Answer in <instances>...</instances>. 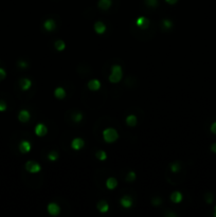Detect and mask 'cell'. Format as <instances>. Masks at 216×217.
<instances>
[{
  "instance_id": "cell-1",
  "label": "cell",
  "mask_w": 216,
  "mask_h": 217,
  "mask_svg": "<svg viewBox=\"0 0 216 217\" xmlns=\"http://www.w3.org/2000/svg\"><path fill=\"white\" fill-rule=\"evenodd\" d=\"M122 76H123V72H122V68L119 65H114L111 68V73L109 75V82L112 84H116V83H119L122 80Z\"/></svg>"
},
{
  "instance_id": "cell-2",
  "label": "cell",
  "mask_w": 216,
  "mask_h": 217,
  "mask_svg": "<svg viewBox=\"0 0 216 217\" xmlns=\"http://www.w3.org/2000/svg\"><path fill=\"white\" fill-rule=\"evenodd\" d=\"M103 138L107 143H113L118 140L119 138V133L114 128H106V129L103 131Z\"/></svg>"
},
{
  "instance_id": "cell-3",
  "label": "cell",
  "mask_w": 216,
  "mask_h": 217,
  "mask_svg": "<svg viewBox=\"0 0 216 217\" xmlns=\"http://www.w3.org/2000/svg\"><path fill=\"white\" fill-rule=\"evenodd\" d=\"M26 169L31 174H36V173H38V172H40L41 167L37 162L28 161L27 163H26Z\"/></svg>"
},
{
  "instance_id": "cell-4",
  "label": "cell",
  "mask_w": 216,
  "mask_h": 217,
  "mask_svg": "<svg viewBox=\"0 0 216 217\" xmlns=\"http://www.w3.org/2000/svg\"><path fill=\"white\" fill-rule=\"evenodd\" d=\"M48 133V129H47V126L42 123H39L35 126V133L38 137H45Z\"/></svg>"
},
{
  "instance_id": "cell-5",
  "label": "cell",
  "mask_w": 216,
  "mask_h": 217,
  "mask_svg": "<svg viewBox=\"0 0 216 217\" xmlns=\"http://www.w3.org/2000/svg\"><path fill=\"white\" fill-rule=\"evenodd\" d=\"M85 145V142L83 140L82 138H75V139H73L72 142H71V147H72L74 150H82L83 147Z\"/></svg>"
},
{
  "instance_id": "cell-6",
  "label": "cell",
  "mask_w": 216,
  "mask_h": 217,
  "mask_svg": "<svg viewBox=\"0 0 216 217\" xmlns=\"http://www.w3.org/2000/svg\"><path fill=\"white\" fill-rule=\"evenodd\" d=\"M48 212L51 215H53V216H56V215H59L61 213V207H59V205L57 203H54V202L49 203Z\"/></svg>"
},
{
  "instance_id": "cell-7",
  "label": "cell",
  "mask_w": 216,
  "mask_h": 217,
  "mask_svg": "<svg viewBox=\"0 0 216 217\" xmlns=\"http://www.w3.org/2000/svg\"><path fill=\"white\" fill-rule=\"evenodd\" d=\"M31 147H32V145L29 141L23 140V141H21L19 144V150H20V152H22V154H27V152H29L30 150H31Z\"/></svg>"
},
{
  "instance_id": "cell-8",
  "label": "cell",
  "mask_w": 216,
  "mask_h": 217,
  "mask_svg": "<svg viewBox=\"0 0 216 217\" xmlns=\"http://www.w3.org/2000/svg\"><path fill=\"white\" fill-rule=\"evenodd\" d=\"M18 120L22 123H26L30 120V112L26 109H22L20 110V112L18 114Z\"/></svg>"
},
{
  "instance_id": "cell-9",
  "label": "cell",
  "mask_w": 216,
  "mask_h": 217,
  "mask_svg": "<svg viewBox=\"0 0 216 217\" xmlns=\"http://www.w3.org/2000/svg\"><path fill=\"white\" fill-rule=\"evenodd\" d=\"M136 24L138 27L142 28V29H146L149 26V21H148V19L145 18V17H139L136 21Z\"/></svg>"
},
{
  "instance_id": "cell-10",
  "label": "cell",
  "mask_w": 216,
  "mask_h": 217,
  "mask_svg": "<svg viewBox=\"0 0 216 217\" xmlns=\"http://www.w3.org/2000/svg\"><path fill=\"white\" fill-rule=\"evenodd\" d=\"M120 202H121V205L123 207H125V209H127V207H130L131 205H133V200H131V198L129 197V196H123V197L121 198V200H120Z\"/></svg>"
},
{
  "instance_id": "cell-11",
  "label": "cell",
  "mask_w": 216,
  "mask_h": 217,
  "mask_svg": "<svg viewBox=\"0 0 216 217\" xmlns=\"http://www.w3.org/2000/svg\"><path fill=\"white\" fill-rule=\"evenodd\" d=\"M88 88L92 91H97L101 88V83L97 80H91L88 82Z\"/></svg>"
},
{
  "instance_id": "cell-12",
  "label": "cell",
  "mask_w": 216,
  "mask_h": 217,
  "mask_svg": "<svg viewBox=\"0 0 216 217\" xmlns=\"http://www.w3.org/2000/svg\"><path fill=\"white\" fill-rule=\"evenodd\" d=\"M94 31L97 34H104L106 31V26L102 21H97L94 23Z\"/></svg>"
},
{
  "instance_id": "cell-13",
  "label": "cell",
  "mask_w": 216,
  "mask_h": 217,
  "mask_svg": "<svg viewBox=\"0 0 216 217\" xmlns=\"http://www.w3.org/2000/svg\"><path fill=\"white\" fill-rule=\"evenodd\" d=\"M19 84H20V87H21V89L23 90V91L29 90L32 86V82L29 80V78H21Z\"/></svg>"
},
{
  "instance_id": "cell-14",
  "label": "cell",
  "mask_w": 216,
  "mask_h": 217,
  "mask_svg": "<svg viewBox=\"0 0 216 217\" xmlns=\"http://www.w3.org/2000/svg\"><path fill=\"white\" fill-rule=\"evenodd\" d=\"M44 28L49 32L53 31V30L56 28L55 21H54L53 19H47L46 21H45V23H44Z\"/></svg>"
},
{
  "instance_id": "cell-15",
  "label": "cell",
  "mask_w": 216,
  "mask_h": 217,
  "mask_svg": "<svg viewBox=\"0 0 216 217\" xmlns=\"http://www.w3.org/2000/svg\"><path fill=\"white\" fill-rule=\"evenodd\" d=\"M97 210H99L101 213H106V212H108V210H109V205H108V203H107L105 200H101L99 203H97Z\"/></svg>"
},
{
  "instance_id": "cell-16",
  "label": "cell",
  "mask_w": 216,
  "mask_h": 217,
  "mask_svg": "<svg viewBox=\"0 0 216 217\" xmlns=\"http://www.w3.org/2000/svg\"><path fill=\"white\" fill-rule=\"evenodd\" d=\"M171 200L174 203H179L182 201V194L180 192H174L171 195Z\"/></svg>"
},
{
  "instance_id": "cell-17",
  "label": "cell",
  "mask_w": 216,
  "mask_h": 217,
  "mask_svg": "<svg viewBox=\"0 0 216 217\" xmlns=\"http://www.w3.org/2000/svg\"><path fill=\"white\" fill-rule=\"evenodd\" d=\"M118 185V181L116 178H108L106 180V186L107 188H109V190H113V188H116Z\"/></svg>"
},
{
  "instance_id": "cell-18",
  "label": "cell",
  "mask_w": 216,
  "mask_h": 217,
  "mask_svg": "<svg viewBox=\"0 0 216 217\" xmlns=\"http://www.w3.org/2000/svg\"><path fill=\"white\" fill-rule=\"evenodd\" d=\"M111 7V0H100L99 1V7L102 10L106 11Z\"/></svg>"
},
{
  "instance_id": "cell-19",
  "label": "cell",
  "mask_w": 216,
  "mask_h": 217,
  "mask_svg": "<svg viewBox=\"0 0 216 217\" xmlns=\"http://www.w3.org/2000/svg\"><path fill=\"white\" fill-rule=\"evenodd\" d=\"M54 95H55L56 98L59 100H63L64 98L66 97V91L64 88H62V87H59V88H56L55 91H54Z\"/></svg>"
},
{
  "instance_id": "cell-20",
  "label": "cell",
  "mask_w": 216,
  "mask_h": 217,
  "mask_svg": "<svg viewBox=\"0 0 216 217\" xmlns=\"http://www.w3.org/2000/svg\"><path fill=\"white\" fill-rule=\"evenodd\" d=\"M137 117L136 116H134V114H129L128 117L126 118V123H127V125L128 126H136L137 125Z\"/></svg>"
},
{
  "instance_id": "cell-21",
  "label": "cell",
  "mask_w": 216,
  "mask_h": 217,
  "mask_svg": "<svg viewBox=\"0 0 216 217\" xmlns=\"http://www.w3.org/2000/svg\"><path fill=\"white\" fill-rule=\"evenodd\" d=\"M54 46H55V49L57 51H64V50H65V48H66V43H64V40L59 39V40L55 41Z\"/></svg>"
},
{
  "instance_id": "cell-22",
  "label": "cell",
  "mask_w": 216,
  "mask_h": 217,
  "mask_svg": "<svg viewBox=\"0 0 216 217\" xmlns=\"http://www.w3.org/2000/svg\"><path fill=\"white\" fill-rule=\"evenodd\" d=\"M97 158L100 160V161H105L106 160V158H107V155H106V152H104V150H99V152H97Z\"/></svg>"
},
{
  "instance_id": "cell-23",
  "label": "cell",
  "mask_w": 216,
  "mask_h": 217,
  "mask_svg": "<svg viewBox=\"0 0 216 217\" xmlns=\"http://www.w3.org/2000/svg\"><path fill=\"white\" fill-rule=\"evenodd\" d=\"M48 158H49V160H51V161H56V160L59 159V152L53 150V152H51L48 155Z\"/></svg>"
},
{
  "instance_id": "cell-24",
  "label": "cell",
  "mask_w": 216,
  "mask_h": 217,
  "mask_svg": "<svg viewBox=\"0 0 216 217\" xmlns=\"http://www.w3.org/2000/svg\"><path fill=\"white\" fill-rule=\"evenodd\" d=\"M179 169H180V164L178 162H174V163L171 164V171L173 173H177Z\"/></svg>"
},
{
  "instance_id": "cell-25",
  "label": "cell",
  "mask_w": 216,
  "mask_h": 217,
  "mask_svg": "<svg viewBox=\"0 0 216 217\" xmlns=\"http://www.w3.org/2000/svg\"><path fill=\"white\" fill-rule=\"evenodd\" d=\"M135 179H136V173H135V172H129L128 175H127V177H126V180L131 182V181H134Z\"/></svg>"
},
{
  "instance_id": "cell-26",
  "label": "cell",
  "mask_w": 216,
  "mask_h": 217,
  "mask_svg": "<svg viewBox=\"0 0 216 217\" xmlns=\"http://www.w3.org/2000/svg\"><path fill=\"white\" fill-rule=\"evenodd\" d=\"M146 4L151 7H156L158 4V0H145Z\"/></svg>"
},
{
  "instance_id": "cell-27",
  "label": "cell",
  "mask_w": 216,
  "mask_h": 217,
  "mask_svg": "<svg viewBox=\"0 0 216 217\" xmlns=\"http://www.w3.org/2000/svg\"><path fill=\"white\" fill-rule=\"evenodd\" d=\"M172 26H173V23H172V21H171V20H168V19L163 20V27H164L165 29H170Z\"/></svg>"
},
{
  "instance_id": "cell-28",
  "label": "cell",
  "mask_w": 216,
  "mask_h": 217,
  "mask_svg": "<svg viewBox=\"0 0 216 217\" xmlns=\"http://www.w3.org/2000/svg\"><path fill=\"white\" fill-rule=\"evenodd\" d=\"M7 108V103L4 101H2V100H0V111H5Z\"/></svg>"
},
{
  "instance_id": "cell-29",
  "label": "cell",
  "mask_w": 216,
  "mask_h": 217,
  "mask_svg": "<svg viewBox=\"0 0 216 217\" xmlns=\"http://www.w3.org/2000/svg\"><path fill=\"white\" fill-rule=\"evenodd\" d=\"M73 120L75 121V122H81V121L83 120V114H81V112H78L76 114H74V117H73Z\"/></svg>"
},
{
  "instance_id": "cell-30",
  "label": "cell",
  "mask_w": 216,
  "mask_h": 217,
  "mask_svg": "<svg viewBox=\"0 0 216 217\" xmlns=\"http://www.w3.org/2000/svg\"><path fill=\"white\" fill-rule=\"evenodd\" d=\"M5 76H7V72H5V70L3 69V68H0V81L4 80Z\"/></svg>"
},
{
  "instance_id": "cell-31",
  "label": "cell",
  "mask_w": 216,
  "mask_h": 217,
  "mask_svg": "<svg viewBox=\"0 0 216 217\" xmlns=\"http://www.w3.org/2000/svg\"><path fill=\"white\" fill-rule=\"evenodd\" d=\"M204 198H206V201L208 203H211L212 201H213V195H212L211 193H208V194H206V197H204Z\"/></svg>"
},
{
  "instance_id": "cell-32",
  "label": "cell",
  "mask_w": 216,
  "mask_h": 217,
  "mask_svg": "<svg viewBox=\"0 0 216 217\" xmlns=\"http://www.w3.org/2000/svg\"><path fill=\"white\" fill-rule=\"evenodd\" d=\"M161 202H162V200H161V198H158V197H155L152 200V203L155 205H161Z\"/></svg>"
},
{
  "instance_id": "cell-33",
  "label": "cell",
  "mask_w": 216,
  "mask_h": 217,
  "mask_svg": "<svg viewBox=\"0 0 216 217\" xmlns=\"http://www.w3.org/2000/svg\"><path fill=\"white\" fill-rule=\"evenodd\" d=\"M18 66H19L20 68H27L28 67V64L26 63V62H23V60H19V62H18Z\"/></svg>"
},
{
  "instance_id": "cell-34",
  "label": "cell",
  "mask_w": 216,
  "mask_h": 217,
  "mask_svg": "<svg viewBox=\"0 0 216 217\" xmlns=\"http://www.w3.org/2000/svg\"><path fill=\"white\" fill-rule=\"evenodd\" d=\"M211 131L214 133V135H216V122H214V123L211 125Z\"/></svg>"
},
{
  "instance_id": "cell-35",
  "label": "cell",
  "mask_w": 216,
  "mask_h": 217,
  "mask_svg": "<svg viewBox=\"0 0 216 217\" xmlns=\"http://www.w3.org/2000/svg\"><path fill=\"white\" fill-rule=\"evenodd\" d=\"M168 3H170V4H175L176 2H177V0H165Z\"/></svg>"
},
{
  "instance_id": "cell-36",
  "label": "cell",
  "mask_w": 216,
  "mask_h": 217,
  "mask_svg": "<svg viewBox=\"0 0 216 217\" xmlns=\"http://www.w3.org/2000/svg\"><path fill=\"white\" fill-rule=\"evenodd\" d=\"M211 150L213 152H216V143H214V144H212L211 146Z\"/></svg>"
},
{
  "instance_id": "cell-37",
  "label": "cell",
  "mask_w": 216,
  "mask_h": 217,
  "mask_svg": "<svg viewBox=\"0 0 216 217\" xmlns=\"http://www.w3.org/2000/svg\"><path fill=\"white\" fill-rule=\"evenodd\" d=\"M213 214H214V216L216 217V207H215V209H214V213H213Z\"/></svg>"
}]
</instances>
